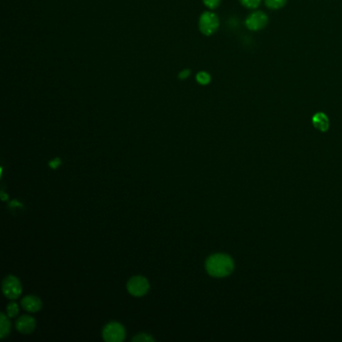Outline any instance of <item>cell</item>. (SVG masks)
Masks as SVG:
<instances>
[{
    "label": "cell",
    "instance_id": "cell-1",
    "mask_svg": "<svg viewBox=\"0 0 342 342\" xmlns=\"http://www.w3.org/2000/svg\"><path fill=\"white\" fill-rule=\"evenodd\" d=\"M235 264L233 259L223 253L210 256L206 261V270L209 275L216 278H223L230 275L234 270Z\"/></svg>",
    "mask_w": 342,
    "mask_h": 342
},
{
    "label": "cell",
    "instance_id": "cell-2",
    "mask_svg": "<svg viewBox=\"0 0 342 342\" xmlns=\"http://www.w3.org/2000/svg\"><path fill=\"white\" fill-rule=\"evenodd\" d=\"M102 337L106 342H122L126 337V330L122 324L112 322L104 327Z\"/></svg>",
    "mask_w": 342,
    "mask_h": 342
},
{
    "label": "cell",
    "instance_id": "cell-3",
    "mask_svg": "<svg viewBox=\"0 0 342 342\" xmlns=\"http://www.w3.org/2000/svg\"><path fill=\"white\" fill-rule=\"evenodd\" d=\"M199 26L202 34L211 36L215 34L219 28V18L213 12H205L200 18Z\"/></svg>",
    "mask_w": 342,
    "mask_h": 342
},
{
    "label": "cell",
    "instance_id": "cell-4",
    "mask_svg": "<svg viewBox=\"0 0 342 342\" xmlns=\"http://www.w3.org/2000/svg\"><path fill=\"white\" fill-rule=\"evenodd\" d=\"M268 24V16L265 12L257 10L252 12L245 20V26L249 30L258 32L263 30Z\"/></svg>",
    "mask_w": 342,
    "mask_h": 342
},
{
    "label": "cell",
    "instance_id": "cell-5",
    "mask_svg": "<svg viewBox=\"0 0 342 342\" xmlns=\"http://www.w3.org/2000/svg\"><path fill=\"white\" fill-rule=\"evenodd\" d=\"M2 291L10 299H16L22 292V287L20 280L14 276H8L4 279L2 284Z\"/></svg>",
    "mask_w": 342,
    "mask_h": 342
},
{
    "label": "cell",
    "instance_id": "cell-6",
    "mask_svg": "<svg viewBox=\"0 0 342 342\" xmlns=\"http://www.w3.org/2000/svg\"><path fill=\"white\" fill-rule=\"evenodd\" d=\"M128 291L136 297H140L144 296V294H146V292L148 291L150 285L148 280L144 277L142 276H136V277H132L128 283Z\"/></svg>",
    "mask_w": 342,
    "mask_h": 342
},
{
    "label": "cell",
    "instance_id": "cell-7",
    "mask_svg": "<svg viewBox=\"0 0 342 342\" xmlns=\"http://www.w3.org/2000/svg\"><path fill=\"white\" fill-rule=\"evenodd\" d=\"M36 320L28 315L22 316L18 321H16V328L20 332L24 334H30L32 333L34 328H36Z\"/></svg>",
    "mask_w": 342,
    "mask_h": 342
},
{
    "label": "cell",
    "instance_id": "cell-8",
    "mask_svg": "<svg viewBox=\"0 0 342 342\" xmlns=\"http://www.w3.org/2000/svg\"><path fill=\"white\" fill-rule=\"evenodd\" d=\"M42 301L40 298L36 297V296H26L22 301V306L28 312H38L42 308Z\"/></svg>",
    "mask_w": 342,
    "mask_h": 342
},
{
    "label": "cell",
    "instance_id": "cell-9",
    "mask_svg": "<svg viewBox=\"0 0 342 342\" xmlns=\"http://www.w3.org/2000/svg\"><path fill=\"white\" fill-rule=\"evenodd\" d=\"M312 124L315 128L320 132H326L329 128V120L323 112H317L312 118Z\"/></svg>",
    "mask_w": 342,
    "mask_h": 342
},
{
    "label": "cell",
    "instance_id": "cell-10",
    "mask_svg": "<svg viewBox=\"0 0 342 342\" xmlns=\"http://www.w3.org/2000/svg\"><path fill=\"white\" fill-rule=\"evenodd\" d=\"M10 322L8 317L4 313L0 314V337L4 338L6 336H8L10 332Z\"/></svg>",
    "mask_w": 342,
    "mask_h": 342
},
{
    "label": "cell",
    "instance_id": "cell-11",
    "mask_svg": "<svg viewBox=\"0 0 342 342\" xmlns=\"http://www.w3.org/2000/svg\"><path fill=\"white\" fill-rule=\"evenodd\" d=\"M265 4L268 8L276 10L282 8L286 4V0H265Z\"/></svg>",
    "mask_w": 342,
    "mask_h": 342
},
{
    "label": "cell",
    "instance_id": "cell-12",
    "mask_svg": "<svg viewBox=\"0 0 342 342\" xmlns=\"http://www.w3.org/2000/svg\"><path fill=\"white\" fill-rule=\"evenodd\" d=\"M239 2L243 6L249 10H256L261 4V0H239Z\"/></svg>",
    "mask_w": 342,
    "mask_h": 342
},
{
    "label": "cell",
    "instance_id": "cell-13",
    "mask_svg": "<svg viewBox=\"0 0 342 342\" xmlns=\"http://www.w3.org/2000/svg\"><path fill=\"white\" fill-rule=\"evenodd\" d=\"M8 314L10 318H14L16 317L18 314V311H20V308H18V305L16 303V302H12L8 305Z\"/></svg>",
    "mask_w": 342,
    "mask_h": 342
},
{
    "label": "cell",
    "instance_id": "cell-14",
    "mask_svg": "<svg viewBox=\"0 0 342 342\" xmlns=\"http://www.w3.org/2000/svg\"><path fill=\"white\" fill-rule=\"evenodd\" d=\"M197 80L201 84H208L211 80V76L207 72H199L197 74Z\"/></svg>",
    "mask_w": 342,
    "mask_h": 342
},
{
    "label": "cell",
    "instance_id": "cell-15",
    "mask_svg": "<svg viewBox=\"0 0 342 342\" xmlns=\"http://www.w3.org/2000/svg\"><path fill=\"white\" fill-rule=\"evenodd\" d=\"M132 341L134 342H136V341H138V342H148V341H154V338L152 336H150L148 334L142 333V334H138V336L134 337Z\"/></svg>",
    "mask_w": 342,
    "mask_h": 342
},
{
    "label": "cell",
    "instance_id": "cell-16",
    "mask_svg": "<svg viewBox=\"0 0 342 342\" xmlns=\"http://www.w3.org/2000/svg\"><path fill=\"white\" fill-rule=\"evenodd\" d=\"M220 2L221 0H204L205 6L211 10H215L216 8H218Z\"/></svg>",
    "mask_w": 342,
    "mask_h": 342
},
{
    "label": "cell",
    "instance_id": "cell-17",
    "mask_svg": "<svg viewBox=\"0 0 342 342\" xmlns=\"http://www.w3.org/2000/svg\"><path fill=\"white\" fill-rule=\"evenodd\" d=\"M60 164V158H56L54 162H52L50 164V166L52 168H58V164Z\"/></svg>",
    "mask_w": 342,
    "mask_h": 342
},
{
    "label": "cell",
    "instance_id": "cell-18",
    "mask_svg": "<svg viewBox=\"0 0 342 342\" xmlns=\"http://www.w3.org/2000/svg\"><path fill=\"white\" fill-rule=\"evenodd\" d=\"M189 72H190V70H185V72H181V74H180V78H187V76H189Z\"/></svg>",
    "mask_w": 342,
    "mask_h": 342
}]
</instances>
